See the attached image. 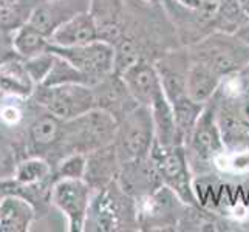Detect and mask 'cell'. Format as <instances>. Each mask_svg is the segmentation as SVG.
Segmentation results:
<instances>
[{"mask_svg":"<svg viewBox=\"0 0 249 232\" xmlns=\"http://www.w3.org/2000/svg\"><path fill=\"white\" fill-rule=\"evenodd\" d=\"M211 101L226 150H249V77H226Z\"/></svg>","mask_w":249,"mask_h":232,"instance_id":"obj_1","label":"cell"},{"mask_svg":"<svg viewBox=\"0 0 249 232\" xmlns=\"http://www.w3.org/2000/svg\"><path fill=\"white\" fill-rule=\"evenodd\" d=\"M85 231H140L138 203L124 191L118 179L94 192Z\"/></svg>","mask_w":249,"mask_h":232,"instance_id":"obj_2","label":"cell"},{"mask_svg":"<svg viewBox=\"0 0 249 232\" xmlns=\"http://www.w3.org/2000/svg\"><path fill=\"white\" fill-rule=\"evenodd\" d=\"M186 48L192 61L211 67L225 79L249 67V42L238 33L213 31Z\"/></svg>","mask_w":249,"mask_h":232,"instance_id":"obj_3","label":"cell"},{"mask_svg":"<svg viewBox=\"0 0 249 232\" xmlns=\"http://www.w3.org/2000/svg\"><path fill=\"white\" fill-rule=\"evenodd\" d=\"M118 121L108 111L93 108L73 119L64 121L61 152L65 158L71 153L89 155L113 144Z\"/></svg>","mask_w":249,"mask_h":232,"instance_id":"obj_4","label":"cell"},{"mask_svg":"<svg viewBox=\"0 0 249 232\" xmlns=\"http://www.w3.org/2000/svg\"><path fill=\"white\" fill-rule=\"evenodd\" d=\"M62 130L64 121L61 118L50 113L31 98L28 99L27 116L23 121V141L27 157L45 158L54 169L64 158L61 152Z\"/></svg>","mask_w":249,"mask_h":232,"instance_id":"obj_5","label":"cell"},{"mask_svg":"<svg viewBox=\"0 0 249 232\" xmlns=\"http://www.w3.org/2000/svg\"><path fill=\"white\" fill-rule=\"evenodd\" d=\"M184 149L194 177H208L212 174L213 162L226 150L212 101L206 102Z\"/></svg>","mask_w":249,"mask_h":232,"instance_id":"obj_6","label":"cell"},{"mask_svg":"<svg viewBox=\"0 0 249 232\" xmlns=\"http://www.w3.org/2000/svg\"><path fill=\"white\" fill-rule=\"evenodd\" d=\"M155 144V124L149 107L136 106L118 121L113 147L121 164L147 158Z\"/></svg>","mask_w":249,"mask_h":232,"instance_id":"obj_7","label":"cell"},{"mask_svg":"<svg viewBox=\"0 0 249 232\" xmlns=\"http://www.w3.org/2000/svg\"><path fill=\"white\" fill-rule=\"evenodd\" d=\"M150 158L155 162L161 181L174 191L183 203L200 208L194 187V174L189 164L184 145H161L155 141L150 150Z\"/></svg>","mask_w":249,"mask_h":232,"instance_id":"obj_8","label":"cell"},{"mask_svg":"<svg viewBox=\"0 0 249 232\" xmlns=\"http://www.w3.org/2000/svg\"><path fill=\"white\" fill-rule=\"evenodd\" d=\"M31 99L62 121H68L96 108L93 87L84 84H65L53 87L37 85Z\"/></svg>","mask_w":249,"mask_h":232,"instance_id":"obj_9","label":"cell"},{"mask_svg":"<svg viewBox=\"0 0 249 232\" xmlns=\"http://www.w3.org/2000/svg\"><path fill=\"white\" fill-rule=\"evenodd\" d=\"M93 195V189L85 179L59 178L54 181L51 203L67 218L70 232L85 231Z\"/></svg>","mask_w":249,"mask_h":232,"instance_id":"obj_10","label":"cell"},{"mask_svg":"<svg viewBox=\"0 0 249 232\" xmlns=\"http://www.w3.org/2000/svg\"><path fill=\"white\" fill-rule=\"evenodd\" d=\"M161 5L172 22L181 47H189L215 31L213 17L217 3H208L201 10H191L177 0H161Z\"/></svg>","mask_w":249,"mask_h":232,"instance_id":"obj_11","label":"cell"},{"mask_svg":"<svg viewBox=\"0 0 249 232\" xmlns=\"http://www.w3.org/2000/svg\"><path fill=\"white\" fill-rule=\"evenodd\" d=\"M50 51L65 57L79 71L89 76L93 85L115 71V47L106 40H94L78 47H56L50 44Z\"/></svg>","mask_w":249,"mask_h":232,"instance_id":"obj_12","label":"cell"},{"mask_svg":"<svg viewBox=\"0 0 249 232\" xmlns=\"http://www.w3.org/2000/svg\"><path fill=\"white\" fill-rule=\"evenodd\" d=\"M162 90L170 104L183 99L187 94V71L191 65L186 47H178L164 53L155 61Z\"/></svg>","mask_w":249,"mask_h":232,"instance_id":"obj_13","label":"cell"},{"mask_svg":"<svg viewBox=\"0 0 249 232\" xmlns=\"http://www.w3.org/2000/svg\"><path fill=\"white\" fill-rule=\"evenodd\" d=\"M90 0H44L36 2L30 16V23L44 36L51 37L59 27L73 16L87 11Z\"/></svg>","mask_w":249,"mask_h":232,"instance_id":"obj_14","label":"cell"},{"mask_svg":"<svg viewBox=\"0 0 249 232\" xmlns=\"http://www.w3.org/2000/svg\"><path fill=\"white\" fill-rule=\"evenodd\" d=\"M119 74L123 76L128 91L140 106L150 107L152 102L161 93H164L157 65L149 59H138Z\"/></svg>","mask_w":249,"mask_h":232,"instance_id":"obj_15","label":"cell"},{"mask_svg":"<svg viewBox=\"0 0 249 232\" xmlns=\"http://www.w3.org/2000/svg\"><path fill=\"white\" fill-rule=\"evenodd\" d=\"M91 87L94 99H96V108L108 111L111 116L116 118V121H119L136 106H140L132 96V93L128 91L123 76L116 71L102 77Z\"/></svg>","mask_w":249,"mask_h":232,"instance_id":"obj_16","label":"cell"},{"mask_svg":"<svg viewBox=\"0 0 249 232\" xmlns=\"http://www.w3.org/2000/svg\"><path fill=\"white\" fill-rule=\"evenodd\" d=\"M118 183L135 200H141L144 196L158 191L161 186H164L161 181V177L158 174L155 162L150 158V155L147 158L121 164L118 175Z\"/></svg>","mask_w":249,"mask_h":232,"instance_id":"obj_17","label":"cell"},{"mask_svg":"<svg viewBox=\"0 0 249 232\" xmlns=\"http://www.w3.org/2000/svg\"><path fill=\"white\" fill-rule=\"evenodd\" d=\"M89 11L98 27L99 39L115 45L125 27V0H90Z\"/></svg>","mask_w":249,"mask_h":232,"instance_id":"obj_18","label":"cell"},{"mask_svg":"<svg viewBox=\"0 0 249 232\" xmlns=\"http://www.w3.org/2000/svg\"><path fill=\"white\" fill-rule=\"evenodd\" d=\"M119 169H121V162L113 144H110L107 147L87 155V169H85L84 179L93 189V192H98L118 179Z\"/></svg>","mask_w":249,"mask_h":232,"instance_id":"obj_19","label":"cell"},{"mask_svg":"<svg viewBox=\"0 0 249 232\" xmlns=\"http://www.w3.org/2000/svg\"><path fill=\"white\" fill-rule=\"evenodd\" d=\"M99 39L98 27L90 11H82L62 23L50 37V44L56 47H78Z\"/></svg>","mask_w":249,"mask_h":232,"instance_id":"obj_20","label":"cell"},{"mask_svg":"<svg viewBox=\"0 0 249 232\" xmlns=\"http://www.w3.org/2000/svg\"><path fill=\"white\" fill-rule=\"evenodd\" d=\"M56 181V177H50L44 181L33 183V184H22L14 179L8 181H0V195H17L20 198L27 200L34 211L37 214V220L48 215L51 203V194H53V186Z\"/></svg>","mask_w":249,"mask_h":232,"instance_id":"obj_21","label":"cell"},{"mask_svg":"<svg viewBox=\"0 0 249 232\" xmlns=\"http://www.w3.org/2000/svg\"><path fill=\"white\" fill-rule=\"evenodd\" d=\"M36 87L22 57L16 56L0 64V96L30 99Z\"/></svg>","mask_w":249,"mask_h":232,"instance_id":"obj_22","label":"cell"},{"mask_svg":"<svg viewBox=\"0 0 249 232\" xmlns=\"http://www.w3.org/2000/svg\"><path fill=\"white\" fill-rule=\"evenodd\" d=\"M27 158L23 141V124L8 127L0 123V181L13 179L19 162Z\"/></svg>","mask_w":249,"mask_h":232,"instance_id":"obj_23","label":"cell"},{"mask_svg":"<svg viewBox=\"0 0 249 232\" xmlns=\"http://www.w3.org/2000/svg\"><path fill=\"white\" fill-rule=\"evenodd\" d=\"M37 214L33 206L17 195H3L0 200V232H28Z\"/></svg>","mask_w":249,"mask_h":232,"instance_id":"obj_24","label":"cell"},{"mask_svg":"<svg viewBox=\"0 0 249 232\" xmlns=\"http://www.w3.org/2000/svg\"><path fill=\"white\" fill-rule=\"evenodd\" d=\"M223 81L225 77L213 71L211 67L191 59L187 71V94L191 99L200 102V104L209 102L220 89Z\"/></svg>","mask_w":249,"mask_h":232,"instance_id":"obj_25","label":"cell"},{"mask_svg":"<svg viewBox=\"0 0 249 232\" xmlns=\"http://www.w3.org/2000/svg\"><path fill=\"white\" fill-rule=\"evenodd\" d=\"M152 111L153 124H155V141L161 145H183L179 144L178 132H177V123L174 108H172L170 101L164 93L152 102L149 107Z\"/></svg>","mask_w":249,"mask_h":232,"instance_id":"obj_26","label":"cell"},{"mask_svg":"<svg viewBox=\"0 0 249 232\" xmlns=\"http://www.w3.org/2000/svg\"><path fill=\"white\" fill-rule=\"evenodd\" d=\"M249 22V14L240 0H220L217 3L215 17H213V27L215 31L234 34L242 30Z\"/></svg>","mask_w":249,"mask_h":232,"instance_id":"obj_27","label":"cell"},{"mask_svg":"<svg viewBox=\"0 0 249 232\" xmlns=\"http://www.w3.org/2000/svg\"><path fill=\"white\" fill-rule=\"evenodd\" d=\"M13 45L19 57L30 59L50 50V39L27 22L13 34Z\"/></svg>","mask_w":249,"mask_h":232,"instance_id":"obj_28","label":"cell"},{"mask_svg":"<svg viewBox=\"0 0 249 232\" xmlns=\"http://www.w3.org/2000/svg\"><path fill=\"white\" fill-rule=\"evenodd\" d=\"M206 104H200V102H195L189 96L179 99L172 104L174 108V115H175V123H177V132H178V140L179 144H186V141L191 136L194 127L198 121V118L201 115V111Z\"/></svg>","mask_w":249,"mask_h":232,"instance_id":"obj_29","label":"cell"},{"mask_svg":"<svg viewBox=\"0 0 249 232\" xmlns=\"http://www.w3.org/2000/svg\"><path fill=\"white\" fill-rule=\"evenodd\" d=\"M65 84H84V85H93L91 79L89 76H85L82 71H79L70 61H67L65 57L59 56L54 53V62L45 81L40 85H65Z\"/></svg>","mask_w":249,"mask_h":232,"instance_id":"obj_30","label":"cell"},{"mask_svg":"<svg viewBox=\"0 0 249 232\" xmlns=\"http://www.w3.org/2000/svg\"><path fill=\"white\" fill-rule=\"evenodd\" d=\"M37 0H20L11 6L0 8V34H14L30 20Z\"/></svg>","mask_w":249,"mask_h":232,"instance_id":"obj_31","label":"cell"},{"mask_svg":"<svg viewBox=\"0 0 249 232\" xmlns=\"http://www.w3.org/2000/svg\"><path fill=\"white\" fill-rule=\"evenodd\" d=\"M53 175H54V169L45 158L27 157L19 162L13 179L22 184H33V183L44 181V179Z\"/></svg>","mask_w":249,"mask_h":232,"instance_id":"obj_32","label":"cell"},{"mask_svg":"<svg viewBox=\"0 0 249 232\" xmlns=\"http://www.w3.org/2000/svg\"><path fill=\"white\" fill-rule=\"evenodd\" d=\"M85 169H87V155L84 153H71L59 161L54 167V177L59 178H73L84 179Z\"/></svg>","mask_w":249,"mask_h":232,"instance_id":"obj_33","label":"cell"},{"mask_svg":"<svg viewBox=\"0 0 249 232\" xmlns=\"http://www.w3.org/2000/svg\"><path fill=\"white\" fill-rule=\"evenodd\" d=\"M23 62H25V67H27L30 76L33 77V81L36 82V85H40L45 81V77L48 76L51 67H53L54 53L47 50L44 53H40L34 57L23 59Z\"/></svg>","mask_w":249,"mask_h":232,"instance_id":"obj_34","label":"cell"},{"mask_svg":"<svg viewBox=\"0 0 249 232\" xmlns=\"http://www.w3.org/2000/svg\"><path fill=\"white\" fill-rule=\"evenodd\" d=\"M17 53L13 45V34H0V64L16 57Z\"/></svg>","mask_w":249,"mask_h":232,"instance_id":"obj_35","label":"cell"},{"mask_svg":"<svg viewBox=\"0 0 249 232\" xmlns=\"http://www.w3.org/2000/svg\"><path fill=\"white\" fill-rule=\"evenodd\" d=\"M177 2L186 8H191V10H201L203 6L208 5V2H204V0H177Z\"/></svg>","mask_w":249,"mask_h":232,"instance_id":"obj_36","label":"cell"},{"mask_svg":"<svg viewBox=\"0 0 249 232\" xmlns=\"http://www.w3.org/2000/svg\"><path fill=\"white\" fill-rule=\"evenodd\" d=\"M17 2H20V0H0V8H5V6H11Z\"/></svg>","mask_w":249,"mask_h":232,"instance_id":"obj_37","label":"cell"},{"mask_svg":"<svg viewBox=\"0 0 249 232\" xmlns=\"http://www.w3.org/2000/svg\"><path fill=\"white\" fill-rule=\"evenodd\" d=\"M144 2H150V3H161V0H144Z\"/></svg>","mask_w":249,"mask_h":232,"instance_id":"obj_38","label":"cell"},{"mask_svg":"<svg viewBox=\"0 0 249 232\" xmlns=\"http://www.w3.org/2000/svg\"><path fill=\"white\" fill-rule=\"evenodd\" d=\"M204 2H208V3H218L220 0H204Z\"/></svg>","mask_w":249,"mask_h":232,"instance_id":"obj_39","label":"cell"},{"mask_svg":"<svg viewBox=\"0 0 249 232\" xmlns=\"http://www.w3.org/2000/svg\"><path fill=\"white\" fill-rule=\"evenodd\" d=\"M246 13H248V14H249V6H248V8H246Z\"/></svg>","mask_w":249,"mask_h":232,"instance_id":"obj_40","label":"cell"},{"mask_svg":"<svg viewBox=\"0 0 249 232\" xmlns=\"http://www.w3.org/2000/svg\"><path fill=\"white\" fill-rule=\"evenodd\" d=\"M37 2H44V0H37Z\"/></svg>","mask_w":249,"mask_h":232,"instance_id":"obj_41","label":"cell"},{"mask_svg":"<svg viewBox=\"0 0 249 232\" xmlns=\"http://www.w3.org/2000/svg\"><path fill=\"white\" fill-rule=\"evenodd\" d=\"M0 200H2V195H0Z\"/></svg>","mask_w":249,"mask_h":232,"instance_id":"obj_42","label":"cell"},{"mask_svg":"<svg viewBox=\"0 0 249 232\" xmlns=\"http://www.w3.org/2000/svg\"><path fill=\"white\" fill-rule=\"evenodd\" d=\"M0 99H2V96H0Z\"/></svg>","mask_w":249,"mask_h":232,"instance_id":"obj_43","label":"cell"}]
</instances>
